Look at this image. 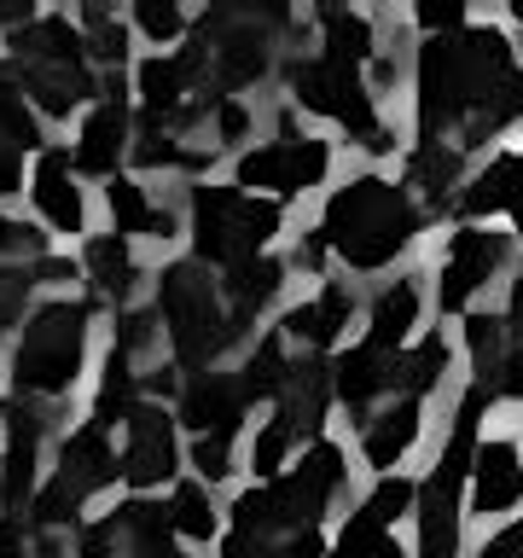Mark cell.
<instances>
[{"label": "cell", "instance_id": "7a4b0ae2", "mask_svg": "<svg viewBox=\"0 0 523 558\" xmlns=\"http://www.w3.org/2000/svg\"><path fill=\"white\" fill-rule=\"evenodd\" d=\"M413 233H418V209L408 198V186L378 181V174H361L343 192H331L326 227H320V239L349 268H384Z\"/></svg>", "mask_w": 523, "mask_h": 558}, {"label": "cell", "instance_id": "d6a6232c", "mask_svg": "<svg viewBox=\"0 0 523 558\" xmlns=\"http://www.w3.org/2000/svg\"><path fill=\"white\" fill-rule=\"evenodd\" d=\"M442 366H448V343H442V338H425L418 349H408V355H401L396 390H408V396L418 401V396H425L436 378H442Z\"/></svg>", "mask_w": 523, "mask_h": 558}, {"label": "cell", "instance_id": "b9f144b4", "mask_svg": "<svg viewBox=\"0 0 523 558\" xmlns=\"http://www.w3.org/2000/svg\"><path fill=\"white\" fill-rule=\"evenodd\" d=\"M76 558H117V518H105V523H94V530H82Z\"/></svg>", "mask_w": 523, "mask_h": 558}, {"label": "cell", "instance_id": "836d02e7", "mask_svg": "<svg viewBox=\"0 0 523 558\" xmlns=\"http://www.w3.org/2000/svg\"><path fill=\"white\" fill-rule=\"evenodd\" d=\"M408 181L425 192L430 204H442L448 186L460 181V151H453V146H448V151H442V146H425V151L413 157V174H408Z\"/></svg>", "mask_w": 523, "mask_h": 558}, {"label": "cell", "instance_id": "cb8c5ba5", "mask_svg": "<svg viewBox=\"0 0 523 558\" xmlns=\"http://www.w3.org/2000/svg\"><path fill=\"white\" fill-rule=\"evenodd\" d=\"M105 204H111L117 239H122V233H157V239H169V209H157V204L146 198V186H134V181H122V174H111Z\"/></svg>", "mask_w": 523, "mask_h": 558}, {"label": "cell", "instance_id": "7bdbcfd3", "mask_svg": "<svg viewBox=\"0 0 523 558\" xmlns=\"http://www.w3.org/2000/svg\"><path fill=\"white\" fill-rule=\"evenodd\" d=\"M244 129H251V117H244V105L221 99V105H216V134H221V140H244Z\"/></svg>", "mask_w": 523, "mask_h": 558}, {"label": "cell", "instance_id": "1f68e13d", "mask_svg": "<svg viewBox=\"0 0 523 558\" xmlns=\"http://www.w3.org/2000/svg\"><path fill=\"white\" fill-rule=\"evenodd\" d=\"M221 558H320V535H233Z\"/></svg>", "mask_w": 523, "mask_h": 558}, {"label": "cell", "instance_id": "74e56055", "mask_svg": "<svg viewBox=\"0 0 523 558\" xmlns=\"http://www.w3.org/2000/svg\"><path fill=\"white\" fill-rule=\"evenodd\" d=\"M291 442H296V436H291L285 425H279V418H273V425L256 436V448H251L256 477H268V483H273V477H279V465H285V453H291Z\"/></svg>", "mask_w": 523, "mask_h": 558}, {"label": "cell", "instance_id": "e575fe53", "mask_svg": "<svg viewBox=\"0 0 523 558\" xmlns=\"http://www.w3.org/2000/svg\"><path fill=\"white\" fill-rule=\"evenodd\" d=\"M465 338H471V361H477V373L500 378V366H506V320H495V314H471Z\"/></svg>", "mask_w": 523, "mask_h": 558}, {"label": "cell", "instance_id": "4316f807", "mask_svg": "<svg viewBox=\"0 0 523 558\" xmlns=\"http://www.w3.org/2000/svg\"><path fill=\"white\" fill-rule=\"evenodd\" d=\"M87 274H94V291L99 296H129L134 291V279H139V268H134V256H129V244L122 239H94L87 244Z\"/></svg>", "mask_w": 523, "mask_h": 558}, {"label": "cell", "instance_id": "bcb514c9", "mask_svg": "<svg viewBox=\"0 0 523 558\" xmlns=\"http://www.w3.org/2000/svg\"><path fill=\"white\" fill-rule=\"evenodd\" d=\"M0 558H29V541L17 518H0Z\"/></svg>", "mask_w": 523, "mask_h": 558}, {"label": "cell", "instance_id": "c3c4849f", "mask_svg": "<svg viewBox=\"0 0 523 558\" xmlns=\"http://www.w3.org/2000/svg\"><path fill=\"white\" fill-rule=\"evenodd\" d=\"M506 338L523 343V279L512 286V308H506Z\"/></svg>", "mask_w": 523, "mask_h": 558}, {"label": "cell", "instance_id": "52a82bcc", "mask_svg": "<svg viewBox=\"0 0 523 558\" xmlns=\"http://www.w3.org/2000/svg\"><path fill=\"white\" fill-rule=\"evenodd\" d=\"M477 413H483V390H471L460 401V418H453L442 460H436V471L418 488V541H425V558H453V547H460V483L477 465Z\"/></svg>", "mask_w": 523, "mask_h": 558}, {"label": "cell", "instance_id": "5bb4252c", "mask_svg": "<svg viewBox=\"0 0 523 558\" xmlns=\"http://www.w3.org/2000/svg\"><path fill=\"white\" fill-rule=\"evenodd\" d=\"M105 99L94 117L82 122V146H76V169L87 174H111L117 169V157L122 146H129V105H122V70H111L105 76Z\"/></svg>", "mask_w": 523, "mask_h": 558}, {"label": "cell", "instance_id": "681fc988", "mask_svg": "<svg viewBox=\"0 0 523 558\" xmlns=\"http://www.w3.org/2000/svg\"><path fill=\"white\" fill-rule=\"evenodd\" d=\"M512 12H518V17H523V0H512Z\"/></svg>", "mask_w": 523, "mask_h": 558}, {"label": "cell", "instance_id": "ac0fdd59", "mask_svg": "<svg viewBox=\"0 0 523 558\" xmlns=\"http://www.w3.org/2000/svg\"><path fill=\"white\" fill-rule=\"evenodd\" d=\"M471 506L488 518V512H506V506L523 500V460L512 442H488L477 448V465H471Z\"/></svg>", "mask_w": 523, "mask_h": 558}, {"label": "cell", "instance_id": "d590c367", "mask_svg": "<svg viewBox=\"0 0 523 558\" xmlns=\"http://www.w3.org/2000/svg\"><path fill=\"white\" fill-rule=\"evenodd\" d=\"M169 523H174L181 535H192V541H209V530H216V512H209V500H204L198 483H181V488H174Z\"/></svg>", "mask_w": 523, "mask_h": 558}, {"label": "cell", "instance_id": "7dc6e473", "mask_svg": "<svg viewBox=\"0 0 523 558\" xmlns=\"http://www.w3.org/2000/svg\"><path fill=\"white\" fill-rule=\"evenodd\" d=\"M495 384H500L506 396H518V401H523V343L512 349V355H506V366H500V378H495Z\"/></svg>", "mask_w": 523, "mask_h": 558}, {"label": "cell", "instance_id": "44dd1931", "mask_svg": "<svg viewBox=\"0 0 523 558\" xmlns=\"http://www.w3.org/2000/svg\"><path fill=\"white\" fill-rule=\"evenodd\" d=\"M460 209L465 216H488V209H512L518 216V233H523V157H495L477 181L460 192Z\"/></svg>", "mask_w": 523, "mask_h": 558}, {"label": "cell", "instance_id": "484cf974", "mask_svg": "<svg viewBox=\"0 0 523 558\" xmlns=\"http://www.w3.org/2000/svg\"><path fill=\"white\" fill-rule=\"evenodd\" d=\"M413 436H418V401L401 396L390 413H378L373 425H366V460H373V465H396L401 453L413 448Z\"/></svg>", "mask_w": 523, "mask_h": 558}, {"label": "cell", "instance_id": "ee69618b", "mask_svg": "<svg viewBox=\"0 0 523 558\" xmlns=\"http://www.w3.org/2000/svg\"><path fill=\"white\" fill-rule=\"evenodd\" d=\"M477 558H523V518L512 523V530H500V535L488 541V547H483Z\"/></svg>", "mask_w": 523, "mask_h": 558}, {"label": "cell", "instance_id": "4fadbf2b", "mask_svg": "<svg viewBox=\"0 0 523 558\" xmlns=\"http://www.w3.org/2000/svg\"><path fill=\"white\" fill-rule=\"evenodd\" d=\"M500 233H483V227H460L448 244V262H442V308H465L471 291L488 286V274L500 268Z\"/></svg>", "mask_w": 523, "mask_h": 558}, {"label": "cell", "instance_id": "60d3db41", "mask_svg": "<svg viewBox=\"0 0 523 558\" xmlns=\"http://www.w3.org/2000/svg\"><path fill=\"white\" fill-rule=\"evenodd\" d=\"M418 24L436 29V35H453V29H465V12H460V0H425V7H418Z\"/></svg>", "mask_w": 523, "mask_h": 558}, {"label": "cell", "instance_id": "f6af8a7d", "mask_svg": "<svg viewBox=\"0 0 523 558\" xmlns=\"http://www.w3.org/2000/svg\"><path fill=\"white\" fill-rule=\"evenodd\" d=\"M24 186V151H12V146H0V198L7 192Z\"/></svg>", "mask_w": 523, "mask_h": 558}, {"label": "cell", "instance_id": "9c48e42d", "mask_svg": "<svg viewBox=\"0 0 523 558\" xmlns=\"http://www.w3.org/2000/svg\"><path fill=\"white\" fill-rule=\"evenodd\" d=\"M117 471H122V460L111 453V442H105V425H82V430L64 442L52 483L35 495V518H41V523L76 518V506H82L87 495H99V488H111Z\"/></svg>", "mask_w": 523, "mask_h": 558}, {"label": "cell", "instance_id": "d4e9b609", "mask_svg": "<svg viewBox=\"0 0 523 558\" xmlns=\"http://www.w3.org/2000/svg\"><path fill=\"white\" fill-rule=\"evenodd\" d=\"M349 326V291L343 286H326L314 303H303V308H291V320H285V331L291 338H303V343H338V331Z\"/></svg>", "mask_w": 523, "mask_h": 558}, {"label": "cell", "instance_id": "603a6c76", "mask_svg": "<svg viewBox=\"0 0 523 558\" xmlns=\"http://www.w3.org/2000/svg\"><path fill=\"white\" fill-rule=\"evenodd\" d=\"M279 279H285V268L268 256H256V262H244V268H227V296H233V338H244V326H251V314L268 303V296L279 291Z\"/></svg>", "mask_w": 523, "mask_h": 558}, {"label": "cell", "instance_id": "9a60e30c", "mask_svg": "<svg viewBox=\"0 0 523 558\" xmlns=\"http://www.w3.org/2000/svg\"><path fill=\"white\" fill-rule=\"evenodd\" d=\"M396 373H401V349L366 338V343H355L338 366H331V390H338L349 408H366L373 396L396 390Z\"/></svg>", "mask_w": 523, "mask_h": 558}, {"label": "cell", "instance_id": "277c9868", "mask_svg": "<svg viewBox=\"0 0 523 558\" xmlns=\"http://www.w3.org/2000/svg\"><path fill=\"white\" fill-rule=\"evenodd\" d=\"M87 349V303H47L29 314L24 338L12 355V390L17 396H64L82 373Z\"/></svg>", "mask_w": 523, "mask_h": 558}, {"label": "cell", "instance_id": "f546056e", "mask_svg": "<svg viewBox=\"0 0 523 558\" xmlns=\"http://www.w3.org/2000/svg\"><path fill=\"white\" fill-rule=\"evenodd\" d=\"M82 47H87V59H99L105 64V76L111 70H122V52H129V35H122L117 24V12H105V7H82Z\"/></svg>", "mask_w": 523, "mask_h": 558}, {"label": "cell", "instance_id": "8992f818", "mask_svg": "<svg viewBox=\"0 0 523 558\" xmlns=\"http://www.w3.org/2000/svg\"><path fill=\"white\" fill-rule=\"evenodd\" d=\"M157 308H163L169 343L186 366L216 361L221 349L233 343V314L221 308V291L209 286V274L198 268V262H174V268H163Z\"/></svg>", "mask_w": 523, "mask_h": 558}, {"label": "cell", "instance_id": "8fae6325", "mask_svg": "<svg viewBox=\"0 0 523 558\" xmlns=\"http://www.w3.org/2000/svg\"><path fill=\"white\" fill-rule=\"evenodd\" d=\"M408 500H413L408 483H401V477H384L373 495H366L361 512L343 523L338 553H331V558H401V547L390 541V523L408 512Z\"/></svg>", "mask_w": 523, "mask_h": 558}, {"label": "cell", "instance_id": "7c38bea8", "mask_svg": "<svg viewBox=\"0 0 523 558\" xmlns=\"http://www.w3.org/2000/svg\"><path fill=\"white\" fill-rule=\"evenodd\" d=\"M122 477L134 488H157L163 477H174V425L163 408H139L129 413V448H122Z\"/></svg>", "mask_w": 523, "mask_h": 558}, {"label": "cell", "instance_id": "30bf717a", "mask_svg": "<svg viewBox=\"0 0 523 558\" xmlns=\"http://www.w3.org/2000/svg\"><path fill=\"white\" fill-rule=\"evenodd\" d=\"M326 163H331V151L320 146V140L285 134V140H273V146L239 157V186H251V198H256V186H268V192H308V186H320Z\"/></svg>", "mask_w": 523, "mask_h": 558}, {"label": "cell", "instance_id": "f1b7e54d", "mask_svg": "<svg viewBox=\"0 0 523 558\" xmlns=\"http://www.w3.org/2000/svg\"><path fill=\"white\" fill-rule=\"evenodd\" d=\"M320 29H326V59L338 64H361L373 52V24L361 12H320Z\"/></svg>", "mask_w": 523, "mask_h": 558}, {"label": "cell", "instance_id": "83f0119b", "mask_svg": "<svg viewBox=\"0 0 523 558\" xmlns=\"http://www.w3.org/2000/svg\"><path fill=\"white\" fill-rule=\"evenodd\" d=\"M413 320H418V291H413V279H396V286L373 303V331H366V338L401 349V338L413 331Z\"/></svg>", "mask_w": 523, "mask_h": 558}, {"label": "cell", "instance_id": "4dcf8cb0", "mask_svg": "<svg viewBox=\"0 0 523 558\" xmlns=\"http://www.w3.org/2000/svg\"><path fill=\"white\" fill-rule=\"evenodd\" d=\"M285 378H291V361H285V343H279V338H262L256 355L244 361V373H239L244 396H279V390H285Z\"/></svg>", "mask_w": 523, "mask_h": 558}, {"label": "cell", "instance_id": "5b68a950", "mask_svg": "<svg viewBox=\"0 0 523 558\" xmlns=\"http://www.w3.org/2000/svg\"><path fill=\"white\" fill-rule=\"evenodd\" d=\"M279 233V204L251 198L239 186H198L192 192V239H198L204 262L221 268H244L256 251Z\"/></svg>", "mask_w": 523, "mask_h": 558}, {"label": "cell", "instance_id": "3957f363", "mask_svg": "<svg viewBox=\"0 0 523 558\" xmlns=\"http://www.w3.org/2000/svg\"><path fill=\"white\" fill-rule=\"evenodd\" d=\"M343 483V453L331 442H314L308 460L291 471V477H273L268 488H251V495L233 500V523L244 535H308L320 512L331 506Z\"/></svg>", "mask_w": 523, "mask_h": 558}, {"label": "cell", "instance_id": "ab89813d", "mask_svg": "<svg viewBox=\"0 0 523 558\" xmlns=\"http://www.w3.org/2000/svg\"><path fill=\"white\" fill-rule=\"evenodd\" d=\"M35 286L29 268H12V262H0V326H12L17 314H24V296Z\"/></svg>", "mask_w": 523, "mask_h": 558}, {"label": "cell", "instance_id": "f35d334b", "mask_svg": "<svg viewBox=\"0 0 523 558\" xmlns=\"http://www.w3.org/2000/svg\"><path fill=\"white\" fill-rule=\"evenodd\" d=\"M134 17H139V29H146L151 41H174V35L186 29L181 7H169V0H139V7H134Z\"/></svg>", "mask_w": 523, "mask_h": 558}, {"label": "cell", "instance_id": "7402d4cb", "mask_svg": "<svg viewBox=\"0 0 523 558\" xmlns=\"http://www.w3.org/2000/svg\"><path fill=\"white\" fill-rule=\"evenodd\" d=\"M117 535L129 541V558H186L181 547H174V523L163 506L151 500H134L117 512Z\"/></svg>", "mask_w": 523, "mask_h": 558}, {"label": "cell", "instance_id": "ba28073f", "mask_svg": "<svg viewBox=\"0 0 523 558\" xmlns=\"http://www.w3.org/2000/svg\"><path fill=\"white\" fill-rule=\"evenodd\" d=\"M291 87H296V99H303L308 111H320V117L338 122V129H349V140H361L366 151H390L396 146L390 129H384L378 111H373V94H366L355 64H338V59L320 52L314 64L291 70Z\"/></svg>", "mask_w": 523, "mask_h": 558}, {"label": "cell", "instance_id": "8d00e7d4", "mask_svg": "<svg viewBox=\"0 0 523 558\" xmlns=\"http://www.w3.org/2000/svg\"><path fill=\"white\" fill-rule=\"evenodd\" d=\"M192 465H198L204 483H221L227 471H233V430H209L192 442Z\"/></svg>", "mask_w": 523, "mask_h": 558}, {"label": "cell", "instance_id": "d6986e66", "mask_svg": "<svg viewBox=\"0 0 523 558\" xmlns=\"http://www.w3.org/2000/svg\"><path fill=\"white\" fill-rule=\"evenodd\" d=\"M326 401H331V373L320 361H296L291 378H285V390H279V425H285L291 436L320 430Z\"/></svg>", "mask_w": 523, "mask_h": 558}, {"label": "cell", "instance_id": "e0dca14e", "mask_svg": "<svg viewBox=\"0 0 523 558\" xmlns=\"http://www.w3.org/2000/svg\"><path fill=\"white\" fill-rule=\"evenodd\" d=\"M244 384L233 378V373H192V384H186V396H181V418L198 436H209V430H233L239 425V413H244Z\"/></svg>", "mask_w": 523, "mask_h": 558}, {"label": "cell", "instance_id": "6da1fadb", "mask_svg": "<svg viewBox=\"0 0 523 558\" xmlns=\"http://www.w3.org/2000/svg\"><path fill=\"white\" fill-rule=\"evenodd\" d=\"M512 76V47L500 29L430 35L418 52V134H425V146H442V134H460V146H483L500 129L495 111Z\"/></svg>", "mask_w": 523, "mask_h": 558}, {"label": "cell", "instance_id": "2e32d148", "mask_svg": "<svg viewBox=\"0 0 523 558\" xmlns=\"http://www.w3.org/2000/svg\"><path fill=\"white\" fill-rule=\"evenodd\" d=\"M7 418V465H0V506L7 512H17L29 495H35V453H41V425L47 418L41 413H29V408H7L0 413Z\"/></svg>", "mask_w": 523, "mask_h": 558}, {"label": "cell", "instance_id": "ffe728a7", "mask_svg": "<svg viewBox=\"0 0 523 558\" xmlns=\"http://www.w3.org/2000/svg\"><path fill=\"white\" fill-rule=\"evenodd\" d=\"M35 209L59 233H82V192H76V174H70V151H41V163H35Z\"/></svg>", "mask_w": 523, "mask_h": 558}]
</instances>
